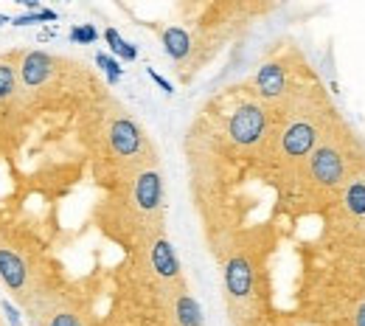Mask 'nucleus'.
Masks as SVG:
<instances>
[{
  "instance_id": "f257e3e1",
  "label": "nucleus",
  "mask_w": 365,
  "mask_h": 326,
  "mask_svg": "<svg viewBox=\"0 0 365 326\" xmlns=\"http://www.w3.org/2000/svg\"><path fill=\"white\" fill-rule=\"evenodd\" d=\"M264 130H267V116H264V107H259V104H242L228 121V135L239 147L259 144Z\"/></svg>"
},
{
  "instance_id": "f03ea898",
  "label": "nucleus",
  "mask_w": 365,
  "mask_h": 326,
  "mask_svg": "<svg viewBox=\"0 0 365 326\" xmlns=\"http://www.w3.org/2000/svg\"><path fill=\"white\" fill-rule=\"evenodd\" d=\"M110 144L113 152L121 158H135L144 150V133L133 118H118L110 127Z\"/></svg>"
},
{
  "instance_id": "7ed1b4c3",
  "label": "nucleus",
  "mask_w": 365,
  "mask_h": 326,
  "mask_svg": "<svg viewBox=\"0 0 365 326\" xmlns=\"http://www.w3.org/2000/svg\"><path fill=\"white\" fill-rule=\"evenodd\" d=\"M312 177L320 183V186H337L343 180V158L332 150V147H323L312 155Z\"/></svg>"
},
{
  "instance_id": "20e7f679",
  "label": "nucleus",
  "mask_w": 365,
  "mask_h": 326,
  "mask_svg": "<svg viewBox=\"0 0 365 326\" xmlns=\"http://www.w3.org/2000/svg\"><path fill=\"white\" fill-rule=\"evenodd\" d=\"M225 287L233 298H245L253 290V267L245 256H233L225 267Z\"/></svg>"
},
{
  "instance_id": "39448f33",
  "label": "nucleus",
  "mask_w": 365,
  "mask_h": 326,
  "mask_svg": "<svg viewBox=\"0 0 365 326\" xmlns=\"http://www.w3.org/2000/svg\"><path fill=\"white\" fill-rule=\"evenodd\" d=\"M135 203L144 214H152L160 208L163 203V183H160V174L157 172H144L135 183Z\"/></svg>"
},
{
  "instance_id": "423d86ee",
  "label": "nucleus",
  "mask_w": 365,
  "mask_h": 326,
  "mask_svg": "<svg viewBox=\"0 0 365 326\" xmlns=\"http://www.w3.org/2000/svg\"><path fill=\"white\" fill-rule=\"evenodd\" d=\"M0 279H3V284L11 293H23V287L28 281L26 262L14 250H9V247H0Z\"/></svg>"
},
{
  "instance_id": "0eeeda50",
  "label": "nucleus",
  "mask_w": 365,
  "mask_h": 326,
  "mask_svg": "<svg viewBox=\"0 0 365 326\" xmlns=\"http://www.w3.org/2000/svg\"><path fill=\"white\" fill-rule=\"evenodd\" d=\"M54 74V60L43 51H31L23 57V65H20V77H23V84L28 87H40L45 84L48 77Z\"/></svg>"
},
{
  "instance_id": "6e6552de",
  "label": "nucleus",
  "mask_w": 365,
  "mask_h": 326,
  "mask_svg": "<svg viewBox=\"0 0 365 326\" xmlns=\"http://www.w3.org/2000/svg\"><path fill=\"white\" fill-rule=\"evenodd\" d=\"M315 147V127L306 121H295L290 130L284 133V152L292 158H303L309 155V150Z\"/></svg>"
},
{
  "instance_id": "1a4fd4ad",
  "label": "nucleus",
  "mask_w": 365,
  "mask_h": 326,
  "mask_svg": "<svg viewBox=\"0 0 365 326\" xmlns=\"http://www.w3.org/2000/svg\"><path fill=\"white\" fill-rule=\"evenodd\" d=\"M256 90L262 99H279L287 90V77L284 68L279 62H267L262 65V71L256 74Z\"/></svg>"
},
{
  "instance_id": "9d476101",
  "label": "nucleus",
  "mask_w": 365,
  "mask_h": 326,
  "mask_svg": "<svg viewBox=\"0 0 365 326\" xmlns=\"http://www.w3.org/2000/svg\"><path fill=\"white\" fill-rule=\"evenodd\" d=\"M160 40H163V51L174 60V62H183L189 54H191V37H189V31L186 28H180V26H172V28H166L163 34H160Z\"/></svg>"
},
{
  "instance_id": "9b49d317",
  "label": "nucleus",
  "mask_w": 365,
  "mask_h": 326,
  "mask_svg": "<svg viewBox=\"0 0 365 326\" xmlns=\"http://www.w3.org/2000/svg\"><path fill=\"white\" fill-rule=\"evenodd\" d=\"M152 264H155V270H157L163 279H174L177 270H180L177 256H174L172 244L166 242V240H157V242H155V247H152Z\"/></svg>"
},
{
  "instance_id": "f8f14e48",
  "label": "nucleus",
  "mask_w": 365,
  "mask_h": 326,
  "mask_svg": "<svg viewBox=\"0 0 365 326\" xmlns=\"http://www.w3.org/2000/svg\"><path fill=\"white\" fill-rule=\"evenodd\" d=\"M96 65H99V68L107 74V82H110V84H118V82H121V77H124L121 62H118L116 57L104 54V51H99V54H96Z\"/></svg>"
},
{
  "instance_id": "ddd939ff",
  "label": "nucleus",
  "mask_w": 365,
  "mask_h": 326,
  "mask_svg": "<svg viewBox=\"0 0 365 326\" xmlns=\"http://www.w3.org/2000/svg\"><path fill=\"white\" fill-rule=\"evenodd\" d=\"M17 90V77H14V68L9 62H0V104L9 101Z\"/></svg>"
},
{
  "instance_id": "4468645a",
  "label": "nucleus",
  "mask_w": 365,
  "mask_h": 326,
  "mask_svg": "<svg viewBox=\"0 0 365 326\" xmlns=\"http://www.w3.org/2000/svg\"><path fill=\"white\" fill-rule=\"evenodd\" d=\"M177 315H180V324L183 326H200V307L194 298H183L180 307H177Z\"/></svg>"
},
{
  "instance_id": "2eb2a0df",
  "label": "nucleus",
  "mask_w": 365,
  "mask_h": 326,
  "mask_svg": "<svg viewBox=\"0 0 365 326\" xmlns=\"http://www.w3.org/2000/svg\"><path fill=\"white\" fill-rule=\"evenodd\" d=\"M71 40L79 43V45H90V43L99 40V31H96L90 23H87V26H76V28H71Z\"/></svg>"
},
{
  "instance_id": "dca6fc26",
  "label": "nucleus",
  "mask_w": 365,
  "mask_h": 326,
  "mask_svg": "<svg viewBox=\"0 0 365 326\" xmlns=\"http://www.w3.org/2000/svg\"><path fill=\"white\" fill-rule=\"evenodd\" d=\"M43 20H57V11L54 9H43V11H34V14H23V17H17V20H11L14 26H28V23H43Z\"/></svg>"
},
{
  "instance_id": "f3484780",
  "label": "nucleus",
  "mask_w": 365,
  "mask_h": 326,
  "mask_svg": "<svg viewBox=\"0 0 365 326\" xmlns=\"http://www.w3.org/2000/svg\"><path fill=\"white\" fill-rule=\"evenodd\" d=\"M113 54H116V57H121L124 62H135V60H138V48H135L133 43H127V40H121V43H118V48H116Z\"/></svg>"
},
{
  "instance_id": "a211bd4d",
  "label": "nucleus",
  "mask_w": 365,
  "mask_h": 326,
  "mask_svg": "<svg viewBox=\"0 0 365 326\" xmlns=\"http://www.w3.org/2000/svg\"><path fill=\"white\" fill-rule=\"evenodd\" d=\"M51 326H82V324H79V318L73 313H60V315H54Z\"/></svg>"
},
{
  "instance_id": "6ab92c4d",
  "label": "nucleus",
  "mask_w": 365,
  "mask_h": 326,
  "mask_svg": "<svg viewBox=\"0 0 365 326\" xmlns=\"http://www.w3.org/2000/svg\"><path fill=\"white\" fill-rule=\"evenodd\" d=\"M149 77H152V82H155V84H157V87H160L163 93H169V96L174 93V87H172V82H166V79H163V77H160V74H157V71H152V68H149Z\"/></svg>"
},
{
  "instance_id": "aec40b11",
  "label": "nucleus",
  "mask_w": 365,
  "mask_h": 326,
  "mask_svg": "<svg viewBox=\"0 0 365 326\" xmlns=\"http://www.w3.org/2000/svg\"><path fill=\"white\" fill-rule=\"evenodd\" d=\"M104 40H107L110 51H116V48H118V43H121V34H118L116 28H107V31H104Z\"/></svg>"
},
{
  "instance_id": "412c9836",
  "label": "nucleus",
  "mask_w": 365,
  "mask_h": 326,
  "mask_svg": "<svg viewBox=\"0 0 365 326\" xmlns=\"http://www.w3.org/2000/svg\"><path fill=\"white\" fill-rule=\"evenodd\" d=\"M3 313H6V318H9V324L11 326H20V315H17V310L9 304V301H3Z\"/></svg>"
},
{
  "instance_id": "4be33fe9",
  "label": "nucleus",
  "mask_w": 365,
  "mask_h": 326,
  "mask_svg": "<svg viewBox=\"0 0 365 326\" xmlns=\"http://www.w3.org/2000/svg\"><path fill=\"white\" fill-rule=\"evenodd\" d=\"M354 324L357 326H365V304L360 307V313H357V318H354Z\"/></svg>"
},
{
  "instance_id": "5701e85b",
  "label": "nucleus",
  "mask_w": 365,
  "mask_h": 326,
  "mask_svg": "<svg viewBox=\"0 0 365 326\" xmlns=\"http://www.w3.org/2000/svg\"><path fill=\"white\" fill-rule=\"evenodd\" d=\"M26 9H31V11H43V6H40L37 0H26Z\"/></svg>"
}]
</instances>
